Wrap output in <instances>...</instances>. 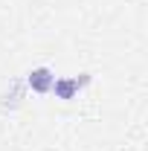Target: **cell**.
Segmentation results:
<instances>
[{
  "instance_id": "obj_1",
  "label": "cell",
  "mask_w": 148,
  "mask_h": 151,
  "mask_svg": "<svg viewBox=\"0 0 148 151\" xmlns=\"http://www.w3.org/2000/svg\"><path fill=\"white\" fill-rule=\"evenodd\" d=\"M29 84L35 87L38 93L50 90V84H52V76H50V70H35V73L29 76Z\"/></svg>"
},
{
  "instance_id": "obj_2",
  "label": "cell",
  "mask_w": 148,
  "mask_h": 151,
  "mask_svg": "<svg viewBox=\"0 0 148 151\" xmlns=\"http://www.w3.org/2000/svg\"><path fill=\"white\" fill-rule=\"evenodd\" d=\"M75 84H78V81H61V84H55V90H58V96H61V99H70V96H73V90H75Z\"/></svg>"
}]
</instances>
